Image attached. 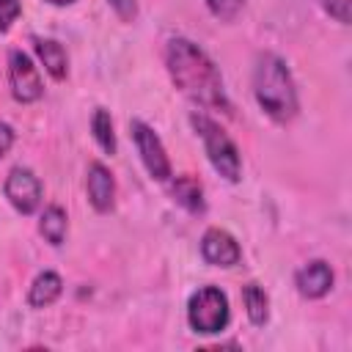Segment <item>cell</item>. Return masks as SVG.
<instances>
[{
    "mask_svg": "<svg viewBox=\"0 0 352 352\" xmlns=\"http://www.w3.org/2000/svg\"><path fill=\"white\" fill-rule=\"evenodd\" d=\"M165 63H168V72H170L176 88L184 96H190L192 102H198L204 107L228 113L223 77H220L217 66L212 63V58L198 44H192L190 38H182V36L170 38L165 47Z\"/></svg>",
    "mask_w": 352,
    "mask_h": 352,
    "instance_id": "6da1fadb",
    "label": "cell"
},
{
    "mask_svg": "<svg viewBox=\"0 0 352 352\" xmlns=\"http://www.w3.org/2000/svg\"><path fill=\"white\" fill-rule=\"evenodd\" d=\"M253 94L270 118L286 124L297 116V91L292 82V74H289L286 63L272 52H261L256 60Z\"/></svg>",
    "mask_w": 352,
    "mask_h": 352,
    "instance_id": "7a4b0ae2",
    "label": "cell"
},
{
    "mask_svg": "<svg viewBox=\"0 0 352 352\" xmlns=\"http://www.w3.org/2000/svg\"><path fill=\"white\" fill-rule=\"evenodd\" d=\"M190 121H192L195 132H198L201 140H204V148H206V154H209L212 168H214L223 179H228V182H239V173H242L239 151H236L234 140L223 132V126L214 124V121H212L209 116H204V113H192Z\"/></svg>",
    "mask_w": 352,
    "mask_h": 352,
    "instance_id": "3957f363",
    "label": "cell"
},
{
    "mask_svg": "<svg viewBox=\"0 0 352 352\" xmlns=\"http://www.w3.org/2000/svg\"><path fill=\"white\" fill-rule=\"evenodd\" d=\"M228 297L217 286H201L187 302V319L195 333H220L228 324Z\"/></svg>",
    "mask_w": 352,
    "mask_h": 352,
    "instance_id": "277c9868",
    "label": "cell"
},
{
    "mask_svg": "<svg viewBox=\"0 0 352 352\" xmlns=\"http://www.w3.org/2000/svg\"><path fill=\"white\" fill-rule=\"evenodd\" d=\"M129 129H132V140L138 146V154H140L148 176L157 179V182L170 179V162H168V154H165L162 140L157 138V132L143 121H132Z\"/></svg>",
    "mask_w": 352,
    "mask_h": 352,
    "instance_id": "5b68a950",
    "label": "cell"
},
{
    "mask_svg": "<svg viewBox=\"0 0 352 352\" xmlns=\"http://www.w3.org/2000/svg\"><path fill=\"white\" fill-rule=\"evenodd\" d=\"M8 82H11V94L16 102H36L44 94L38 69L22 50H11L8 55Z\"/></svg>",
    "mask_w": 352,
    "mask_h": 352,
    "instance_id": "8992f818",
    "label": "cell"
},
{
    "mask_svg": "<svg viewBox=\"0 0 352 352\" xmlns=\"http://www.w3.org/2000/svg\"><path fill=\"white\" fill-rule=\"evenodd\" d=\"M6 198L22 214H30L41 204V182L28 168H14L6 179Z\"/></svg>",
    "mask_w": 352,
    "mask_h": 352,
    "instance_id": "52a82bcc",
    "label": "cell"
},
{
    "mask_svg": "<svg viewBox=\"0 0 352 352\" xmlns=\"http://www.w3.org/2000/svg\"><path fill=\"white\" fill-rule=\"evenodd\" d=\"M201 256L214 267H234L242 258L236 239L223 228H209L201 236Z\"/></svg>",
    "mask_w": 352,
    "mask_h": 352,
    "instance_id": "ba28073f",
    "label": "cell"
},
{
    "mask_svg": "<svg viewBox=\"0 0 352 352\" xmlns=\"http://www.w3.org/2000/svg\"><path fill=\"white\" fill-rule=\"evenodd\" d=\"M85 190H88V201L96 212H107L113 206V195H116V182L110 176V170L102 162H91L88 165V176H85Z\"/></svg>",
    "mask_w": 352,
    "mask_h": 352,
    "instance_id": "9c48e42d",
    "label": "cell"
},
{
    "mask_svg": "<svg viewBox=\"0 0 352 352\" xmlns=\"http://www.w3.org/2000/svg\"><path fill=\"white\" fill-rule=\"evenodd\" d=\"M294 280H297V289H300L302 297L316 300V297H324L330 292V286H333V270H330V264H324V261L316 258V261H308L305 267H300Z\"/></svg>",
    "mask_w": 352,
    "mask_h": 352,
    "instance_id": "30bf717a",
    "label": "cell"
},
{
    "mask_svg": "<svg viewBox=\"0 0 352 352\" xmlns=\"http://www.w3.org/2000/svg\"><path fill=\"white\" fill-rule=\"evenodd\" d=\"M36 52L44 63V69L50 72V77L63 80L69 74V60H66V50L52 41V38H36Z\"/></svg>",
    "mask_w": 352,
    "mask_h": 352,
    "instance_id": "8fae6325",
    "label": "cell"
},
{
    "mask_svg": "<svg viewBox=\"0 0 352 352\" xmlns=\"http://www.w3.org/2000/svg\"><path fill=\"white\" fill-rule=\"evenodd\" d=\"M170 192H173V198H176V204H182L187 212H192V214H198V212H204V190H201V184H198V179H192V176H179L173 184H170Z\"/></svg>",
    "mask_w": 352,
    "mask_h": 352,
    "instance_id": "7c38bea8",
    "label": "cell"
},
{
    "mask_svg": "<svg viewBox=\"0 0 352 352\" xmlns=\"http://www.w3.org/2000/svg\"><path fill=\"white\" fill-rule=\"evenodd\" d=\"M60 292H63V280L55 272H41V275H36L28 300H30V305L44 308V305H52L60 297Z\"/></svg>",
    "mask_w": 352,
    "mask_h": 352,
    "instance_id": "4fadbf2b",
    "label": "cell"
},
{
    "mask_svg": "<svg viewBox=\"0 0 352 352\" xmlns=\"http://www.w3.org/2000/svg\"><path fill=\"white\" fill-rule=\"evenodd\" d=\"M242 300H245V311H248V319L253 324H264L267 316H270V300L264 294V289L258 283H248L242 289Z\"/></svg>",
    "mask_w": 352,
    "mask_h": 352,
    "instance_id": "5bb4252c",
    "label": "cell"
},
{
    "mask_svg": "<svg viewBox=\"0 0 352 352\" xmlns=\"http://www.w3.org/2000/svg\"><path fill=\"white\" fill-rule=\"evenodd\" d=\"M38 231L50 245H60L66 239V212L60 206H47L38 223Z\"/></svg>",
    "mask_w": 352,
    "mask_h": 352,
    "instance_id": "9a60e30c",
    "label": "cell"
},
{
    "mask_svg": "<svg viewBox=\"0 0 352 352\" xmlns=\"http://www.w3.org/2000/svg\"><path fill=\"white\" fill-rule=\"evenodd\" d=\"M91 129H94V138L99 143V148L104 154H113L116 151V135H113V118L104 107H96L94 118H91Z\"/></svg>",
    "mask_w": 352,
    "mask_h": 352,
    "instance_id": "2e32d148",
    "label": "cell"
},
{
    "mask_svg": "<svg viewBox=\"0 0 352 352\" xmlns=\"http://www.w3.org/2000/svg\"><path fill=\"white\" fill-rule=\"evenodd\" d=\"M206 6H209V11H212L217 19L231 22V19H234V16L242 11L245 0H206Z\"/></svg>",
    "mask_w": 352,
    "mask_h": 352,
    "instance_id": "e0dca14e",
    "label": "cell"
},
{
    "mask_svg": "<svg viewBox=\"0 0 352 352\" xmlns=\"http://www.w3.org/2000/svg\"><path fill=\"white\" fill-rule=\"evenodd\" d=\"M22 3L19 0H0V33H6L11 28V22L19 16Z\"/></svg>",
    "mask_w": 352,
    "mask_h": 352,
    "instance_id": "ac0fdd59",
    "label": "cell"
},
{
    "mask_svg": "<svg viewBox=\"0 0 352 352\" xmlns=\"http://www.w3.org/2000/svg\"><path fill=\"white\" fill-rule=\"evenodd\" d=\"M349 6H352V0H322V8L333 16V19H338V22H349Z\"/></svg>",
    "mask_w": 352,
    "mask_h": 352,
    "instance_id": "d6986e66",
    "label": "cell"
},
{
    "mask_svg": "<svg viewBox=\"0 0 352 352\" xmlns=\"http://www.w3.org/2000/svg\"><path fill=\"white\" fill-rule=\"evenodd\" d=\"M113 6V11L124 19V22H132L138 16V0H107Z\"/></svg>",
    "mask_w": 352,
    "mask_h": 352,
    "instance_id": "ffe728a7",
    "label": "cell"
},
{
    "mask_svg": "<svg viewBox=\"0 0 352 352\" xmlns=\"http://www.w3.org/2000/svg\"><path fill=\"white\" fill-rule=\"evenodd\" d=\"M11 143H14V129H11L6 121H0V160L8 154Z\"/></svg>",
    "mask_w": 352,
    "mask_h": 352,
    "instance_id": "44dd1931",
    "label": "cell"
},
{
    "mask_svg": "<svg viewBox=\"0 0 352 352\" xmlns=\"http://www.w3.org/2000/svg\"><path fill=\"white\" fill-rule=\"evenodd\" d=\"M47 3H52V6H69V3H74V0H47Z\"/></svg>",
    "mask_w": 352,
    "mask_h": 352,
    "instance_id": "7402d4cb",
    "label": "cell"
}]
</instances>
